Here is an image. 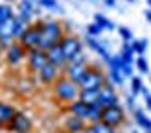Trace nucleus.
Listing matches in <instances>:
<instances>
[{"mask_svg": "<svg viewBox=\"0 0 151 133\" xmlns=\"http://www.w3.org/2000/svg\"><path fill=\"white\" fill-rule=\"evenodd\" d=\"M65 37V30L57 20H42L41 22V44L42 50H48L54 44H59Z\"/></svg>", "mask_w": 151, "mask_h": 133, "instance_id": "nucleus-1", "label": "nucleus"}, {"mask_svg": "<svg viewBox=\"0 0 151 133\" xmlns=\"http://www.w3.org/2000/svg\"><path fill=\"white\" fill-rule=\"evenodd\" d=\"M54 94L59 102L72 103L74 100L79 98V85L76 81H72L68 76H61L54 83Z\"/></svg>", "mask_w": 151, "mask_h": 133, "instance_id": "nucleus-2", "label": "nucleus"}, {"mask_svg": "<svg viewBox=\"0 0 151 133\" xmlns=\"http://www.w3.org/2000/svg\"><path fill=\"white\" fill-rule=\"evenodd\" d=\"M61 50L63 54L66 57V61H74V59H78L79 56H83V41L79 39V37L76 35H65L61 39Z\"/></svg>", "mask_w": 151, "mask_h": 133, "instance_id": "nucleus-3", "label": "nucleus"}, {"mask_svg": "<svg viewBox=\"0 0 151 133\" xmlns=\"http://www.w3.org/2000/svg\"><path fill=\"white\" fill-rule=\"evenodd\" d=\"M101 122L105 126H109L111 129H116L118 126H122L125 122V109L120 106V103H116V106H109V107H103Z\"/></svg>", "mask_w": 151, "mask_h": 133, "instance_id": "nucleus-4", "label": "nucleus"}, {"mask_svg": "<svg viewBox=\"0 0 151 133\" xmlns=\"http://www.w3.org/2000/svg\"><path fill=\"white\" fill-rule=\"evenodd\" d=\"M105 81H107V76L103 74V70L100 66H88V70L85 72V76L79 81V89H100Z\"/></svg>", "mask_w": 151, "mask_h": 133, "instance_id": "nucleus-5", "label": "nucleus"}, {"mask_svg": "<svg viewBox=\"0 0 151 133\" xmlns=\"http://www.w3.org/2000/svg\"><path fill=\"white\" fill-rule=\"evenodd\" d=\"M19 43L26 50H32V48L39 46V44H41V22H37V24H29L26 28V32L22 33V37L19 39Z\"/></svg>", "mask_w": 151, "mask_h": 133, "instance_id": "nucleus-6", "label": "nucleus"}, {"mask_svg": "<svg viewBox=\"0 0 151 133\" xmlns=\"http://www.w3.org/2000/svg\"><path fill=\"white\" fill-rule=\"evenodd\" d=\"M26 59H28V69H29V72H39L42 66L48 63V54H46V50H42L41 46H37V48L28 50Z\"/></svg>", "mask_w": 151, "mask_h": 133, "instance_id": "nucleus-7", "label": "nucleus"}, {"mask_svg": "<svg viewBox=\"0 0 151 133\" xmlns=\"http://www.w3.org/2000/svg\"><path fill=\"white\" fill-rule=\"evenodd\" d=\"M87 70H88V65H87V57L85 56H79L78 59L70 61L68 65H66V69H65L66 76H68L72 81H76V83H79Z\"/></svg>", "mask_w": 151, "mask_h": 133, "instance_id": "nucleus-8", "label": "nucleus"}, {"mask_svg": "<svg viewBox=\"0 0 151 133\" xmlns=\"http://www.w3.org/2000/svg\"><path fill=\"white\" fill-rule=\"evenodd\" d=\"M98 102L101 103L103 107H109V106H116L120 103V98H118V93L114 85L111 81H105V83L100 87V96H98Z\"/></svg>", "mask_w": 151, "mask_h": 133, "instance_id": "nucleus-9", "label": "nucleus"}, {"mask_svg": "<svg viewBox=\"0 0 151 133\" xmlns=\"http://www.w3.org/2000/svg\"><path fill=\"white\" fill-rule=\"evenodd\" d=\"M37 74H39L41 83H44V85H54L55 81L61 78V66H57V65H54V63L48 61Z\"/></svg>", "mask_w": 151, "mask_h": 133, "instance_id": "nucleus-10", "label": "nucleus"}, {"mask_svg": "<svg viewBox=\"0 0 151 133\" xmlns=\"http://www.w3.org/2000/svg\"><path fill=\"white\" fill-rule=\"evenodd\" d=\"M26 54H28V50L22 46L19 41L11 43L9 46H7V50H6V61H7V65L15 66V65H19L22 59L26 57Z\"/></svg>", "mask_w": 151, "mask_h": 133, "instance_id": "nucleus-11", "label": "nucleus"}, {"mask_svg": "<svg viewBox=\"0 0 151 133\" xmlns=\"http://www.w3.org/2000/svg\"><path fill=\"white\" fill-rule=\"evenodd\" d=\"M13 133H29L32 131V120L24 115V113H20V111H17L15 113V116L11 118V122H9V126H7Z\"/></svg>", "mask_w": 151, "mask_h": 133, "instance_id": "nucleus-12", "label": "nucleus"}, {"mask_svg": "<svg viewBox=\"0 0 151 133\" xmlns=\"http://www.w3.org/2000/svg\"><path fill=\"white\" fill-rule=\"evenodd\" d=\"M46 54H48V61H50V63L61 66V69H66L68 61H66V57H65L63 50H61V44H54V46H50V48L46 50Z\"/></svg>", "mask_w": 151, "mask_h": 133, "instance_id": "nucleus-13", "label": "nucleus"}, {"mask_svg": "<svg viewBox=\"0 0 151 133\" xmlns=\"http://www.w3.org/2000/svg\"><path fill=\"white\" fill-rule=\"evenodd\" d=\"M85 43H87L88 46H90V48H92V50L96 52L98 56H101V59H103L105 63H107L109 59H111V52H109V48L105 46L103 43H100V41H98V37H90V35H87V37H85Z\"/></svg>", "mask_w": 151, "mask_h": 133, "instance_id": "nucleus-14", "label": "nucleus"}, {"mask_svg": "<svg viewBox=\"0 0 151 133\" xmlns=\"http://www.w3.org/2000/svg\"><path fill=\"white\" fill-rule=\"evenodd\" d=\"M85 122L87 120H83V118L76 116V115H70L65 120V129H66V133H83L85 128H87Z\"/></svg>", "mask_w": 151, "mask_h": 133, "instance_id": "nucleus-15", "label": "nucleus"}, {"mask_svg": "<svg viewBox=\"0 0 151 133\" xmlns=\"http://www.w3.org/2000/svg\"><path fill=\"white\" fill-rule=\"evenodd\" d=\"M15 107L9 106V103H6V102H0V128H7L11 122V118L15 116Z\"/></svg>", "mask_w": 151, "mask_h": 133, "instance_id": "nucleus-16", "label": "nucleus"}, {"mask_svg": "<svg viewBox=\"0 0 151 133\" xmlns=\"http://www.w3.org/2000/svg\"><path fill=\"white\" fill-rule=\"evenodd\" d=\"M68 111H70V115H76V116H79L83 118V120H87V116H88V103H85L83 100H74L72 103H68Z\"/></svg>", "mask_w": 151, "mask_h": 133, "instance_id": "nucleus-17", "label": "nucleus"}, {"mask_svg": "<svg viewBox=\"0 0 151 133\" xmlns=\"http://www.w3.org/2000/svg\"><path fill=\"white\" fill-rule=\"evenodd\" d=\"M98 96H100V89H79V100L88 106L98 102Z\"/></svg>", "mask_w": 151, "mask_h": 133, "instance_id": "nucleus-18", "label": "nucleus"}, {"mask_svg": "<svg viewBox=\"0 0 151 133\" xmlns=\"http://www.w3.org/2000/svg\"><path fill=\"white\" fill-rule=\"evenodd\" d=\"M101 113H103V106H101L100 102L90 103V106H88V116H87V120H88L90 124L100 122V120H101Z\"/></svg>", "mask_w": 151, "mask_h": 133, "instance_id": "nucleus-19", "label": "nucleus"}, {"mask_svg": "<svg viewBox=\"0 0 151 133\" xmlns=\"http://www.w3.org/2000/svg\"><path fill=\"white\" fill-rule=\"evenodd\" d=\"M134 120H137V124L140 126L142 129H146L147 133L151 131V118H149L142 109H138V107L134 109Z\"/></svg>", "mask_w": 151, "mask_h": 133, "instance_id": "nucleus-20", "label": "nucleus"}, {"mask_svg": "<svg viewBox=\"0 0 151 133\" xmlns=\"http://www.w3.org/2000/svg\"><path fill=\"white\" fill-rule=\"evenodd\" d=\"M94 22H96V24H100L103 30H114V28H116L114 22H112L111 19H107L105 15H101V13H96V15H94Z\"/></svg>", "mask_w": 151, "mask_h": 133, "instance_id": "nucleus-21", "label": "nucleus"}, {"mask_svg": "<svg viewBox=\"0 0 151 133\" xmlns=\"http://www.w3.org/2000/svg\"><path fill=\"white\" fill-rule=\"evenodd\" d=\"M120 56H122L124 61H127V63H134V52H133L131 43H124V44H122V52H120Z\"/></svg>", "mask_w": 151, "mask_h": 133, "instance_id": "nucleus-22", "label": "nucleus"}, {"mask_svg": "<svg viewBox=\"0 0 151 133\" xmlns=\"http://www.w3.org/2000/svg\"><path fill=\"white\" fill-rule=\"evenodd\" d=\"M131 46H133V52L134 56H144L146 50H147V39H142V41H131Z\"/></svg>", "mask_w": 151, "mask_h": 133, "instance_id": "nucleus-23", "label": "nucleus"}, {"mask_svg": "<svg viewBox=\"0 0 151 133\" xmlns=\"http://www.w3.org/2000/svg\"><path fill=\"white\" fill-rule=\"evenodd\" d=\"M107 81H111L112 85H124V74H122V70H109Z\"/></svg>", "mask_w": 151, "mask_h": 133, "instance_id": "nucleus-24", "label": "nucleus"}, {"mask_svg": "<svg viewBox=\"0 0 151 133\" xmlns=\"http://www.w3.org/2000/svg\"><path fill=\"white\" fill-rule=\"evenodd\" d=\"M134 66L138 69L140 76H142V74H149V63H147V59L144 56H138L137 59H134Z\"/></svg>", "mask_w": 151, "mask_h": 133, "instance_id": "nucleus-25", "label": "nucleus"}, {"mask_svg": "<svg viewBox=\"0 0 151 133\" xmlns=\"http://www.w3.org/2000/svg\"><path fill=\"white\" fill-rule=\"evenodd\" d=\"M15 19V11H13V7L11 6H2L0 7V24L6 20H11Z\"/></svg>", "mask_w": 151, "mask_h": 133, "instance_id": "nucleus-26", "label": "nucleus"}, {"mask_svg": "<svg viewBox=\"0 0 151 133\" xmlns=\"http://www.w3.org/2000/svg\"><path fill=\"white\" fill-rule=\"evenodd\" d=\"M144 83H142V76H131V93L134 96H138Z\"/></svg>", "mask_w": 151, "mask_h": 133, "instance_id": "nucleus-27", "label": "nucleus"}, {"mask_svg": "<svg viewBox=\"0 0 151 133\" xmlns=\"http://www.w3.org/2000/svg\"><path fill=\"white\" fill-rule=\"evenodd\" d=\"M37 4L46 9H54V11H61V6L57 4V0H37Z\"/></svg>", "mask_w": 151, "mask_h": 133, "instance_id": "nucleus-28", "label": "nucleus"}, {"mask_svg": "<svg viewBox=\"0 0 151 133\" xmlns=\"http://www.w3.org/2000/svg\"><path fill=\"white\" fill-rule=\"evenodd\" d=\"M101 32H103V28L100 24H96V22H90L87 26V35H90V37H100Z\"/></svg>", "mask_w": 151, "mask_h": 133, "instance_id": "nucleus-29", "label": "nucleus"}, {"mask_svg": "<svg viewBox=\"0 0 151 133\" xmlns=\"http://www.w3.org/2000/svg\"><path fill=\"white\" fill-rule=\"evenodd\" d=\"M118 33H120V37L124 39V43H131V41H133V32H131L129 28L120 26V28H118Z\"/></svg>", "mask_w": 151, "mask_h": 133, "instance_id": "nucleus-30", "label": "nucleus"}, {"mask_svg": "<svg viewBox=\"0 0 151 133\" xmlns=\"http://www.w3.org/2000/svg\"><path fill=\"white\" fill-rule=\"evenodd\" d=\"M133 66H134V63H127V61L122 63V74H124V78L134 76V74H133Z\"/></svg>", "mask_w": 151, "mask_h": 133, "instance_id": "nucleus-31", "label": "nucleus"}, {"mask_svg": "<svg viewBox=\"0 0 151 133\" xmlns=\"http://www.w3.org/2000/svg\"><path fill=\"white\" fill-rule=\"evenodd\" d=\"M140 94L144 96V102H146V107H147V111H151V93L147 91L146 87H142V91H140Z\"/></svg>", "mask_w": 151, "mask_h": 133, "instance_id": "nucleus-32", "label": "nucleus"}, {"mask_svg": "<svg viewBox=\"0 0 151 133\" xmlns=\"http://www.w3.org/2000/svg\"><path fill=\"white\" fill-rule=\"evenodd\" d=\"M134 98H137V96H134L133 93L129 94V96H127V98H125V102H127V107H129V109H137V106H134Z\"/></svg>", "mask_w": 151, "mask_h": 133, "instance_id": "nucleus-33", "label": "nucleus"}, {"mask_svg": "<svg viewBox=\"0 0 151 133\" xmlns=\"http://www.w3.org/2000/svg\"><path fill=\"white\" fill-rule=\"evenodd\" d=\"M103 4L107 7H116V0H103Z\"/></svg>", "mask_w": 151, "mask_h": 133, "instance_id": "nucleus-34", "label": "nucleus"}, {"mask_svg": "<svg viewBox=\"0 0 151 133\" xmlns=\"http://www.w3.org/2000/svg\"><path fill=\"white\" fill-rule=\"evenodd\" d=\"M83 133H96V128H94V124L87 126V128H85V131H83Z\"/></svg>", "mask_w": 151, "mask_h": 133, "instance_id": "nucleus-35", "label": "nucleus"}, {"mask_svg": "<svg viewBox=\"0 0 151 133\" xmlns=\"http://www.w3.org/2000/svg\"><path fill=\"white\" fill-rule=\"evenodd\" d=\"M144 17L147 19V22H149V24H151V9H147V11L144 13Z\"/></svg>", "mask_w": 151, "mask_h": 133, "instance_id": "nucleus-36", "label": "nucleus"}, {"mask_svg": "<svg viewBox=\"0 0 151 133\" xmlns=\"http://www.w3.org/2000/svg\"><path fill=\"white\" fill-rule=\"evenodd\" d=\"M147 6H149V9H151V0H147Z\"/></svg>", "mask_w": 151, "mask_h": 133, "instance_id": "nucleus-37", "label": "nucleus"}, {"mask_svg": "<svg viewBox=\"0 0 151 133\" xmlns=\"http://www.w3.org/2000/svg\"><path fill=\"white\" fill-rule=\"evenodd\" d=\"M127 2H134V0H127Z\"/></svg>", "mask_w": 151, "mask_h": 133, "instance_id": "nucleus-38", "label": "nucleus"}, {"mask_svg": "<svg viewBox=\"0 0 151 133\" xmlns=\"http://www.w3.org/2000/svg\"><path fill=\"white\" fill-rule=\"evenodd\" d=\"M131 133H138V131H131Z\"/></svg>", "mask_w": 151, "mask_h": 133, "instance_id": "nucleus-39", "label": "nucleus"}, {"mask_svg": "<svg viewBox=\"0 0 151 133\" xmlns=\"http://www.w3.org/2000/svg\"><path fill=\"white\" fill-rule=\"evenodd\" d=\"M7 2H11V0H7Z\"/></svg>", "mask_w": 151, "mask_h": 133, "instance_id": "nucleus-40", "label": "nucleus"}, {"mask_svg": "<svg viewBox=\"0 0 151 133\" xmlns=\"http://www.w3.org/2000/svg\"><path fill=\"white\" fill-rule=\"evenodd\" d=\"M0 7H2V4H0Z\"/></svg>", "mask_w": 151, "mask_h": 133, "instance_id": "nucleus-41", "label": "nucleus"}, {"mask_svg": "<svg viewBox=\"0 0 151 133\" xmlns=\"http://www.w3.org/2000/svg\"><path fill=\"white\" fill-rule=\"evenodd\" d=\"M112 133H116V131H112Z\"/></svg>", "mask_w": 151, "mask_h": 133, "instance_id": "nucleus-42", "label": "nucleus"}, {"mask_svg": "<svg viewBox=\"0 0 151 133\" xmlns=\"http://www.w3.org/2000/svg\"><path fill=\"white\" fill-rule=\"evenodd\" d=\"M149 133H151V131H149Z\"/></svg>", "mask_w": 151, "mask_h": 133, "instance_id": "nucleus-43", "label": "nucleus"}]
</instances>
